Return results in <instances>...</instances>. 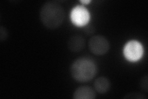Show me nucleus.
<instances>
[{
  "label": "nucleus",
  "mask_w": 148,
  "mask_h": 99,
  "mask_svg": "<svg viewBox=\"0 0 148 99\" xmlns=\"http://www.w3.org/2000/svg\"><path fill=\"white\" fill-rule=\"evenodd\" d=\"M40 19L47 29H56L61 26L64 21V9L56 1H47L40 9Z\"/></svg>",
  "instance_id": "1"
},
{
  "label": "nucleus",
  "mask_w": 148,
  "mask_h": 99,
  "mask_svg": "<svg viewBox=\"0 0 148 99\" xmlns=\"http://www.w3.org/2000/svg\"><path fill=\"white\" fill-rule=\"evenodd\" d=\"M97 66L93 60L82 57L77 59L71 67V74L75 81L86 82L93 79L97 73Z\"/></svg>",
  "instance_id": "2"
},
{
  "label": "nucleus",
  "mask_w": 148,
  "mask_h": 99,
  "mask_svg": "<svg viewBox=\"0 0 148 99\" xmlns=\"http://www.w3.org/2000/svg\"><path fill=\"white\" fill-rule=\"evenodd\" d=\"M88 46L92 54L101 56L108 52L110 49V43L104 36L97 35L92 36L90 39Z\"/></svg>",
  "instance_id": "3"
},
{
  "label": "nucleus",
  "mask_w": 148,
  "mask_h": 99,
  "mask_svg": "<svg viewBox=\"0 0 148 99\" xmlns=\"http://www.w3.org/2000/svg\"><path fill=\"white\" fill-rule=\"evenodd\" d=\"M123 54L128 61L135 62L140 60L143 55V47L140 42L131 40L125 45Z\"/></svg>",
  "instance_id": "4"
},
{
  "label": "nucleus",
  "mask_w": 148,
  "mask_h": 99,
  "mask_svg": "<svg viewBox=\"0 0 148 99\" xmlns=\"http://www.w3.org/2000/svg\"><path fill=\"white\" fill-rule=\"evenodd\" d=\"M71 18L74 25L82 27L88 23L90 15L89 11L85 7L77 6L73 8L71 14Z\"/></svg>",
  "instance_id": "5"
},
{
  "label": "nucleus",
  "mask_w": 148,
  "mask_h": 99,
  "mask_svg": "<svg viewBox=\"0 0 148 99\" xmlns=\"http://www.w3.org/2000/svg\"><path fill=\"white\" fill-rule=\"evenodd\" d=\"M86 40L81 35H72L67 41V48L72 52L78 53L85 48Z\"/></svg>",
  "instance_id": "6"
},
{
  "label": "nucleus",
  "mask_w": 148,
  "mask_h": 99,
  "mask_svg": "<svg viewBox=\"0 0 148 99\" xmlns=\"http://www.w3.org/2000/svg\"><path fill=\"white\" fill-rule=\"evenodd\" d=\"M96 97V93L94 89L88 86L78 87L73 94L74 99H93Z\"/></svg>",
  "instance_id": "7"
},
{
  "label": "nucleus",
  "mask_w": 148,
  "mask_h": 99,
  "mask_svg": "<svg viewBox=\"0 0 148 99\" xmlns=\"http://www.w3.org/2000/svg\"><path fill=\"white\" fill-rule=\"evenodd\" d=\"M111 84L109 79L101 76L97 78L94 82L95 90L99 93H105L110 90Z\"/></svg>",
  "instance_id": "8"
},
{
  "label": "nucleus",
  "mask_w": 148,
  "mask_h": 99,
  "mask_svg": "<svg viewBox=\"0 0 148 99\" xmlns=\"http://www.w3.org/2000/svg\"><path fill=\"white\" fill-rule=\"evenodd\" d=\"M123 98H133V99H146L147 97L145 96L144 94L139 93V92H133V93H129L126 94L125 96L123 97Z\"/></svg>",
  "instance_id": "9"
},
{
  "label": "nucleus",
  "mask_w": 148,
  "mask_h": 99,
  "mask_svg": "<svg viewBox=\"0 0 148 99\" xmlns=\"http://www.w3.org/2000/svg\"><path fill=\"white\" fill-rule=\"evenodd\" d=\"M140 86L142 91L145 92H148V78L147 75L143 76L141 79V81L140 82Z\"/></svg>",
  "instance_id": "10"
},
{
  "label": "nucleus",
  "mask_w": 148,
  "mask_h": 99,
  "mask_svg": "<svg viewBox=\"0 0 148 99\" xmlns=\"http://www.w3.org/2000/svg\"><path fill=\"white\" fill-rule=\"evenodd\" d=\"M8 37V32L6 27L1 26L0 27V41H5Z\"/></svg>",
  "instance_id": "11"
},
{
  "label": "nucleus",
  "mask_w": 148,
  "mask_h": 99,
  "mask_svg": "<svg viewBox=\"0 0 148 99\" xmlns=\"http://www.w3.org/2000/svg\"><path fill=\"white\" fill-rule=\"evenodd\" d=\"M90 2H91L90 0H82V1H80V3L83 4H88Z\"/></svg>",
  "instance_id": "12"
}]
</instances>
